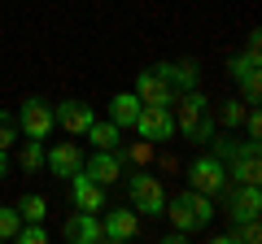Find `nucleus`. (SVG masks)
Here are the masks:
<instances>
[{"label": "nucleus", "instance_id": "obj_1", "mask_svg": "<svg viewBox=\"0 0 262 244\" xmlns=\"http://www.w3.org/2000/svg\"><path fill=\"white\" fill-rule=\"evenodd\" d=\"M170 105H175L170 118H175V127L184 131V140H192V144H210L214 140V113H210V101L196 92V87L179 92Z\"/></svg>", "mask_w": 262, "mask_h": 244}, {"label": "nucleus", "instance_id": "obj_2", "mask_svg": "<svg viewBox=\"0 0 262 244\" xmlns=\"http://www.w3.org/2000/svg\"><path fill=\"white\" fill-rule=\"evenodd\" d=\"M162 214L175 223V231H184V235H188V231H201V227L214 218V205H210L206 192H196V188H192V192H179V197H170Z\"/></svg>", "mask_w": 262, "mask_h": 244}, {"label": "nucleus", "instance_id": "obj_3", "mask_svg": "<svg viewBox=\"0 0 262 244\" xmlns=\"http://www.w3.org/2000/svg\"><path fill=\"white\" fill-rule=\"evenodd\" d=\"M53 127H57L53 105L39 101V96H27V101H22V109H18V131H27V140H48V135H53Z\"/></svg>", "mask_w": 262, "mask_h": 244}, {"label": "nucleus", "instance_id": "obj_4", "mask_svg": "<svg viewBox=\"0 0 262 244\" xmlns=\"http://www.w3.org/2000/svg\"><path fill=\"white\" fill-rule=\"evenodd\" d=\"M188 179H192L196 192H206V197H219V192L232 188V179H227V166L214 157V153H206V157H196L192 170H188Z\"/></svg>", "mask_w": 262, "mask_h": 244}, {"label": "nucleus", "instance_id": "obj_5", "mask_svg": "<svg viewBox=\"0 0 262 244\" xmlns=\"http://www.w3.org/2000/svg\"><path fill=\"white\" fill-rule=\"evenodd\" d=\"M131 205L140 209V214L149 218H162V209H166V188H162L153 175H131Z\"/></svg>", "mask_w": 262, "mask_h": 244}, {"label": "nucleus", "instance_id": "obj_6", "mask_svg": "<svg viewBox=\"0 0 262 244\" xmlns=\"http://www.w3.org/2000/svg\"><path fill=\"white\" fill-rule=\"evenodd\" d=\"M136 131L144 144H162L175 131V118H170V105H140V118H136Z\"/></svg>", "mask_w": 262, "mask_h": 244}, {"label": "nucleus", "instance_id": "obj_7", "mask_svg": "<svg viewBox=\"0 0 262 244\" xmlns=\"http://www.w3.org/2000/svg\"><path fill=\"white\" fill-rule=\"evenodd\" d=\"M227 166V179H236V183H258L262 179V161H258V140H245L241 149L232 153V157L223 161Z\"/></svg>", "mask_w": 262, "mask_h": 244}, {"label": "nucleus", "instance_id": "obj_8", "mask_svg": "<svg viewBox=\"0 0 262 244\" xmlns=\"http://www.w3.org/2000/svg\"><path fill=\"white\" fill-rule=\"evenodd\" d=\"M66 183H70V201H75V209H88V214L105 209V183H96V179L88 175V170L70 175Z\"/></svg>", "mask_w": 262, "mask_h": 244}, {"label": "nucleus", "instance_id": "obj_9", "mask_svg": "<svg viewBox=\"0 0 262 244\" xmlns=\"http://www.w3.org/2000/svg\"><path fill=\"white\" fill-rule=\"evenodd\" d=\"M53 118L61 122L66 135H83L96 113H92V105H83V101H61V105H53Z\"/></svg>", "mask_w": 262, "mask_h": 244}, {"label": "nucleus", "instance_id": "obj_10", "mask_svg": "<svg viewBox=\"0 0 262 244\" xmlns=\"http://www.w3.org/2000/svg\"><path fill=\"white\" fill-rule=\"evenodd\" d=\"M258 209H262L258 183H236L232 201H227V218H232V223H245V218H258Z\"/></svg>", "mask_w": 262, "mask_h": 244}, {"label": "nucleus", "instance_id": "obj_11", "mask_svg": "<svg viewBox=\"0 0 262 244\" xmlns=\"http://www.w3.org/2000/svg\"><path fill=\"white\" fill-rule=\"evenodd\" d=\"M131 92L140 96V105H170V101H175L170 83L158 75V70H140V75H136V87H131Z\"/></svg>", "mask_w": 262, "mask_h": 244}, {"label": "nucleus", "instance_id": "obj_12", "mask_svg": "<svg viewBox=\"0 0 262 244\" xmlns=\"http://www.w3.org/2000/svg\"><path fill=\"white\" fill-rule=\"evenodd\" d=\"M44 166L53 170V179H70L83 170V153L75 149V144H53V149L44 153Z\"/></svg>", "mask_w": 262, "mask_h": 244}, {"label": "nucleus", "instance_id": "obj_13", "mask_svg": "<svg viewBox=\"0 0 262 244\" xmlns=\"http://www.w3.org/2000/svg\"><path fill=\"white\" fill-rule=\"evenodd\" d=\"M61 235H66V240H75V244H96V240H105L101 218H96V214H88V209H79V214H70V218H66Z\"/></svg>", "mask_w": 262, "mask_h": 244}, {"label": "nucleus", "instance_id": "obj_14", "mask_svg": "<svg viewBox=\"0 0 262 244\" xmlns=\"http://www.w3.org/2000/svg\"><path fill=\"white\" fill-rule=\"evenodd\" d=\"M83 170L96 179V183H105V188H110V183H118V179H122V157H118L114 149H96L92 157L83 161Z\"/></svg>", "mask_w": 262, "mask_h": 244}, {"label": "nucleus", "instance_id": "obj_15", "mask_svg": "<svg viewBox=\"0 0 262 244\" xmlns=\"http://www.w3.org/2000/svg\"><path fill=\"white\" fill-rule=\"evenodd\" d=\"M153 70H158V75L170 83V92H175V96L201 83V70H196L192 61H162V66H153Z\"/></svg>", "mask_w": 262, "mask_h": 244}, {"label": "nucleus", "instance_id": "obj_16", "mask_svg": "<svg viewBox=\"0 0 262 244\" xmlns=\"http://www.w3.org/2000/svg\"><path fill=\"white\" fill-rule=\"evenodd\" d=\"M101 231H105V240H131V235L140 231V218L131 214V209H110L105 214V223H101Z\"/></svg>", "mask_w": 262, "mask_h": 244}, {"label": "nucleus", "instance_id": "obj_17", "mask_svg": "<svg viewBox=\"0 0 262 244\" xmlns=\"http://www.w3.org/2000/svg\"><path fill=\"white\" fill-rule=\"evenodd\" d=\"M136 118H140V96L136 92H118L110 101V122L118 127V131H127V127H136Z\"/></svg>", "mask_w": 262, "mask_h": 244}, {"label": "nucleus", "instance_id": "obj_18", "mask_svg": "<svg viewBox=\"0 0 262 244\" xmlns=\"http://www.w3.org/2000/svg\"><path fill=\"white\" fill-rule=\"evenodd\" d=\"M253 70H258V35H249L245 53L227 61V75H232V79H245V75H253Z\"/></svg>", "mask_w": 262, "mask_h": 244}, {"label": "nucleus", "instance_id": "obj_19", "mask_svg": "<svg viewBox=\"0 0 262 244\" xmlns=\"http://www.w3.org/2000/svg\"><path fill=\"white\" fill-rule=\"evenodd\" d=\"M88 140H92V149H118V127L114 122H96L92 118V127H88Z\"/></svg>", "mask_w": 262, "mask_h": 244}, {"label": "nucleus", "instance_id": "obj_20", "mask_svg": "<svg viewBox=\"0 0 262 244\" xmlns=\"http://www.w3.org/2000/svg\"><path fill=\"white\" fill-rule=\"evenodd\" d=\"M18 166L27 170V175H35V170L44 166V140H27V149L18 153Z\"/></svg>", "mask_w": 262, "mask_h": 244}, {"label": "nucleus", "instance_id": "obj_21", "mask_svg": "<svg viewBox=\"0 0 262 244\" xmlns=\"http://www.w3.org/2000/svg\"><path fill=\"white\" fill-rule=\"evenodd\" d=\"M18 214L27 218V223H44V214H48V201L31 192V197H22V201H18Z\"/></svg>", "mask_w": 262, "mask_h": 244}, {"label": "nucleus", "instance_id": "obj_22", "mask_svg": "<svg viewBox=\"0 0 262 244\" xmlns=\"http://www.w3.org/2000/svg\"><path fill=\"white\" fill-rule=\"evenodd\" d=\"M18 227H22V214H18V209H9V205H0V240H13Z\"/></svg>", "mask_w": 262, "mask_h": 244}, {"label": "nucleus", "instance_id": "obj_23", "mask_svg": "<svg viewBox=\"0 0 262 244\" xmlns=\"http://www.w3.org/2000/svg\"><path fill=\"white\" fill-rule=\"evenodd\" d=\"M13 140H18V113H5V109H0V149L9 153Z\"/></svg>", "mask_w": 262, "mask_h": 244}, {"label": "nucleus", "instance_id": "obj_24", "mask_svg": "<svg viewBox=\"0 0 262 244\" xmlns=\"http://www.w3.org/2000/svg\"><path fill=\"white\" fill-rule=\"evenodd\" d=\"M219 122H223V127H241L245 122V101H227L223 109H219Z\"/></svg>", "mask_w": 262, "mask_h": 244}, {"label": "nucleus", "instance_id": "obj_25", "mask_svg": "<svg viewBox=\"0 0 262 244\" xmlns=\"http://www.w3.org/2000/svg\"><path fill=\"white\" fill-rule=\"evenodd\" d=\"M13 240H22V244H44L48 231H44L39 223H27V227H18V235H13Z\"/></svg>", "mask_w": 262, "mask_h": 244}, {"label": "nucleus", "instance_id": "obj_26", "mask_svg": "<svg viewBox=\"0 0 262 244\" xmlns=\"http://www.w3.org/2000/svg\"><path fill=\"white\" fill-rule=\"evenodd\" d=\"M241 87H245V105H258V92H262L258 70H253V75H245V79H241Z\"/></svg>", "mask_w": 262, "mask_h": 244}, {"label": "nucleus", "instance_id": "obj_27", "mask_svg": "<svg viewBox=\"0 0 262 244\" xmlns=\"http://www.w3.org/2000/svg\"><path fill=\"white\" fill-rule=\"evenodd\" d=\"M245 131H249V140H258V135H262V113L258 109H245Z\"/></svg>", "mask_w": 262, "mask_h": 244}, {"label": "nucleus", "instance_id": "obj_28", "mask_svg": "<svg viewBox=\"0 0 262 244\" xmlns=\"http://www.w3.org/2000/svg\"><path fill=\"white\" fill-rule=\"evenodd\" d=\"M0 179H9V157H5V149H0Z\"/></svg>", "mask_w": 262, "mask_h": 244}]
</instances>
